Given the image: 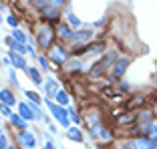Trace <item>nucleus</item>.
<instances>
[{
    "label": "nucleus",
    "instance_id": "nucleus-33",
    "mask_svg": "<svg viewBox=\"0 0 157 149\" xmlns=\"http://www.w3.org/2000/svg\"><path fill=\"white\" fill-rule=\"evenodd\" d=\"M0 113H2V115H4V117H8V119H10V115H12V107H8V105H4V103H0Z\"/></svg>",
    "mask_w": 157,
    "mask_h": 149
},
{
    "label": "nucleus",
    "instance_id": "nucleus-35",
    "mask_svg": "<svg viewBox=\"0 0 157 149\" xmlns=\"http://www.w3.org/2000/svg\"><path fill=\"white\" fill-rule=\"evenodd\" d=\"M119 91H123V93H129V91H131V85H129V83H123V81H119Z\"/></svg>",
    "mask_w": 157,
    "mask_h": 149
},
{
    "label": "nucleus",
    "instance_id": "nucleus-13",
    "mask_svg": "<svg viewBox=\"0 0 157 149\" xmlns=\"http://www.w3.org/2000/svg\"><path fill=\"white\" fill-rule=\"evenodd\" d=\"M8 59H10V65H12L14 71H26L28 63L22 55H18V52H14V51H8Z\"/></svg>",
    "mask_w": 157,
    "mask_h": 149
},
{
    "label": "nucleus",
    "instance_id": "nucleus-34",
    "mask_svg": "<svg viewBox=\"0 0 157 149\" xmlns=\"http://www.w3.org/2000/svg\"><path fill=\"white\" fill-rule=\"evenodd\" d=\"M8 137H6L4 135V133H0V149H6V147H8Z\"/></svg>",
    "mask_w": 157,
    "mask_h": 149
},
{
    "label": "nucleus",
    "instance_id": "nucleus-7",
    "mask_svg": "<svg viewBox=\"0 0 157 149\" xmlns=\"http://www.w3.org/2000/svg\"><path fill=\"white\" fill-rule=\"evenodd\" d=\"M38 14H40V20L44 24H48V26H59L63 22V10L55 8V6H48V8H44Z\"/></svg>",
    "mask_w": 157,
    "mask_h": 149
},
{
    "label": "nucleus",
    "instance_id": "nucleus-8",
    "mask_svg": "<svg viewBox=\"0 0 157 149\" xmlns=\"http://www.w3.org/2000/svg\"><path fill=\"white\" fill-rule=\"evenodd\" d=\"M16 143L20 145L22 149H34L36 147V137L30 133V131H18L16 133Z\"/></svg>",
    "mask_w": 157,
    "mask_h": 149
},
{
    "label": "nucleus",
    "instance_id": "nucleus-1",
    "mask_svg": "<svg viewBox=\"0 0 157 149\" xmlns=\"http://www.w3.org/2000/svg\"><path fill=\"white\" fill-rule=\"evenodd\" d=\"M119 56H121V55H119V51H117V48H109L105 55L99 56L97 61H95V63H93V65L87 69V79H89V81H99L101 77L109 74L111 67L115 65V61L119 59Z\"/></svg>",
    "mask_w": 157,
    "mask_h": 149
},
{
    "label": "nucleus",
    "instance_id": "nucleus-2",
    "mask_svg": "<svg viewBox=\"0 0 157 149\" xmlns=\"http://www.w3.org/2000/svg\"><path fill=\"white\" fill-rule=\"evenodd\" d=\"M34 44L46 55V52L56 44V30L52 26H48V24L38 26L36 30H34Z\"/></svg>",
    "mask_w": 157,
    "mask_h": 149
},
{
    "label": "nucleus",
    "instance_id": "nucleus-3",
    "mask_svg": "<svg viewBox=\"0 0 157 149\" xmlns=\"http://www.w3.org/2000/svg\"><path fill=\"white\" fill-rule=\"evenodd\" d=\"M46 59H48V63L56 65L59 69H65L67 63L71 61V56H69V47H67V44H63V42H56L55 47L46 52Z\"/></svg>",
    "mask_w": 157,
    "mask_h": 149
},
{
    "label": "nucleus",
    "instance_id": "nucleus-22",
    "mask_svg": "<svg viewBox=\"0 0 157 149\" xmlns=\"http://www.w3.org/2000/svg\"><path fill=\"white\" fill-rule=\"evenodd\" d=\"M10 36L16 42H20V44H28V34L24 32L22 28H12V30H10Z\"/></svg>",
    "mask_w": 157,
    "mask_h": 149
},
{
    "label": "nucleus",
    "instance_id": "nucleus-25",
    "mask_svg": "<svg viewBox=\"0 0 157 149\" xmlns=\"http://www.w3.org/2000/svg\"><path fill=\"white\" fill-rule=\"evenodd\" d=\"M24 97H26L28 103H33V105H38V107L42 105V97L36 93V91H24Z\"/></svg>",
    "mask_w": 157,
    "mask_h": 149
},
{
    "label": "nucleus",
    "instance_id": "nucleus-16",
    "mask_svg": "<svg viewBox=\"0 0 157 149\" xmlns=\"http://www.w3.org/2000/svg\"><path fill=\"white\" fill-rule=\"evenodd\" d=\"M0 103H4V105H8V107L18 105V101H16V95H14L12 89H0Z\"/></svg>",
    "mask_w": 157,
    "mask_h": 149
},
{
    "label": "nucleus",
    "instance_id": "nucleus-29",
    "mask_svg": "<svg viewBox=\"0 0 157 149\" xmlns=\"http://www.w3.org/2000/svg\"><path fill=\"white\" fill-rule=\"evenodd\" d=\"M8 81H10V85H12L14 89H18V87H20V83H18V77H16V71H14L12 67L8 69Z\"/></svg>",
    "mask_w": 157,
    "mask_h": 149
},
{
    "label": "nucleus",
    "instance_id": "nucleus-42",
    "mask_svg": "<svg viewBox=\"0 0 157 149\" xmlns=\"http://www.w3.org/2000/svg\"><path fill=\"white\" fill-rule=\"evenodd\" d=\"M0 133H2V129H0Z\"/></svg>",
    "mask_w": 157,
    "mask_h": 149
},
{
    "label": "nucleus",
    "instance_id": "nucleus-32",
    "mask_svg": "<svg viewBox=\"0 0 157 149\" xmlns=\"http://www.w3.org/2000/svg\"><path fill=\"white\" fill-rule=\"evenodd\" d=\"M51 6L63 10V8H67V6H69V0H51Z\"/></svg>",
    "mask_w": 157,
    "mask_h": 149
},
{
    "label": "nucleus",
    "instance_id": "nucleus-11",
    "mask_svg": "<svg viewBox=\"0 0 157 149\" xmlns=\"http://www.w3.org/2000/svg\"><path fill=\"white\" fill-rule=\"evenodd\" d=\"M73 34H75V30L67 22H60L59 26H56V38H59L63 44H71V42H73Z\"/></svg>",
    "mask_w": 157,
    "mask_h": 149
},
{
    "label": "nucleus",
    "instance_id": "nucleus-23",
    "mask_svg": "<svg viewBox=\"0 0 157 149\" xmlns=\"http://www.w3.org/2000/svg\"><path fill=\"white\" fill-rule=\"evenodd\" d=\"M137 141V149H157V141L149 139V137H139Z\"/></svg>",
    "mask_w": 157,
    "mask_h": 149
},
{
    "label": "nucleus",
    "instance_id": "nucleus-40",
    "mask_svg": "<svg viewBox=\"0 0 157 149\" xmlns=\"http://www.w3.org/2000/svg\"><path fill=\"white\" fill-rule=\"evenodd\" d=\"M2 22H4V18H2V14H0V26H2Z\"/></svg>",
    "mask_w": 157,
    "mask_h": 149
},
{
    "label": "nucleus",
    "instance_id": "nucleus-4",
    "mask_svg": "<svg viewBox=\"0 0 157 149\" xmlns=\"http://www.w3.org/2000/svg\"><path fill=\"white\" fill-rule=\"evenodd\" d=\"M42 103L46 105V109L51 111V115L56 119V123H59L60 127H65V129H69L73 123H71V119H69V109L67 107H60V105H56L52 99H42Z\"/></svg>",
    "mask_w": 157,
    "mask_h": 149
},
{
    "label": "nucleus",
    "instance_id": "nucleus-39",
    "mask_svg": "<svg viewBox=\"0 0 157 149\" xmlns=\"http://www.w3.org/2000/svg\"><path fill=\"white\" fill-rule=\"evenodd\" d=\"M6 149H16V145H8V147H6Z\"/></svg>",
    "mask_w": 157,
    "mask_h": 149
},
{
    "label": "nucleus",
    "instance_id": "nucleus-21",
    "mask_svg": "<svg viewBox=\"0 0 157 149\" xmlns=\"http://www.w3.org/2000/svg\"><path fill=\"white\" fill-rule=\"evenodd\" d=\"M65 16H67V24H69L73 30H78V28H81V24H83V22H81V18H78V16L73 12V10H67Z\"/></svg>",
    "mask_w": 157,
    "mask_h": 149
},
{
    "label": "nucleus",
    "instance_id": "nucleus-17",
    "mask_svg": "<svg viewBox=\"0 0 157 149\" xmlns=\"http://www.w3.org/2000/svg\"><path fill=\"white\" fill-rule=\"evenodd\" d=\"M65 69L69 71L71 74H81V73H85V61L83 59H71Z\"/></svg>",
    "mask_w": 157,
    "mask_h": 149
},
{
    "label": "nucleus",
    "instance_id": "nucleus-5",
    "mask_svg": "<svg viewBox=\"0 0 157 149\" xmlns=\"http://www.w3.org/2000/svg\"><path fill=\"white\" fill-rule=\"evenodd\" d=\"M18 115L22 117L24 121H36V119H44V111H42L38 105H33L28 101L18 103Z\"/></svg>",
    "mask_w": 157,
    "mask_h": 149
},
{
    "label": "nucleus",
    "instance_id": "nucleus-18",
    "mask_svg": "<svg viewBox=\"0 0 157 149\" xmlns=\"http://www.w3.org/2000/svg\"><path fill=\"white\" fill-rule=\"evenodd\" d=\"M67 137H69L71 141H75V143H83L85 141L83 131H81V127H77V125H71L69 129H67Z\"/></svg>",
    "mask_w": 157,
    "mask_h": 149
},
{
    "label": "nucleus",
    "instance_id": "nucleus-28",
    "mask_svg": "<svg viewBox=\"0 0 157 149\" xmlns=\"http://www.w3.org/2000/svg\"><path fill=\"white\" fill-rule=\"evenodd\" d=\"M6 24H8L10 28H18L20 16H18V14H8V16H6Z\"/></svg>",
    "mask_w": 157,
    "mask_h": 149
},
{
    "label": "nucleus",
    "instance_id": "nucleus-15",
    "mask_svg": "<svg viewBox=\"0 0 157 149\" xmlns=\"http://www.w3.org/2000/svg\"><path fill=\"white\" fill-rule=\"evenodd\" d=\"M109 51V44H107V40H91L89 42V55H105V52Z\"/></svg>",
    "mask_w": 157,
    "mask_h": 149
},
{
    "label": "nucleus",
    "instance_id": "nucleus-20",
    "mask_svg": "<svg viewBox=\"0 0 157 149\" xmlns=\"http://www.w3.org/2000/svg\"><path fill=\"white\" fill-rule=\"evenodd\" d=\"M52 101H55L56 105H60V107H69V101H71L69 91H65V89H59V93L55 95V99H52Z\"/></svg>",
    "mask_w": 157,
    "mask_h": 149
},
{
    "label": "nucleus",
    "instance_id": "nucleus-31",
    "mask_svg": "<svg viewBox=\"0 0 157 149\" xmlns=\"http://www.w3.org/2000/svg\"><path fill=\"white\" fill-rule=\"evenodd\" d=\"M119 147L121 149H137V141L135 139H125V141L119 143Z\"/></svg>",
    "mask_w": 157,
    "mask_h": 149
},
{
    "label": "nucleus",
    "instance_id": "nucleus-12",
    "mask_svg": "<svg viewBox=\"0 0 157 149\" xmlns=\"http://www.w3.org/2000/svg\"><path fill=\"white\" fill-rule=\"evenodd\" d=\"M59 89H60L59 81L52 79V77H46V81L42 83V91H44V97L42 99H55V95L59 93Z\"/></svg>",
    "mask_w": 157,
    "mask_h": 149
},
{
    "label": "nucleus",
    "instance_id": "nucleus-24",
    "mask_svg": "<svg viewBox=\"0 0 157 149\" xmlns=\"http://www.w3.org/2000/svg\"><path fill=\"white\" fill-rule=\"evenodd\" d=\"M28 4H30V8H33V10L42 12L44 8H48V6H51V0H28Z\"/></svg>",
    "mask_w": 157,
    "mask_h": 149
},
{
    "label": "nucleus",
    "instance_id": "nucleus-19",
    "mask_svg": "<svg viewBox=\"0 0 157 149\" xmlns=\"http://www.w3.org/2000/svg\"><path fill=\"white\" fill-rule=\"evenodd\" d=\"M8 121H10V127H12V129H16V133H18V131H26V121H24L18 113H12Z\"/></svg>",
    "mask_w": 157,
    "mask_h": 149
},
{
    "label": "nucleus",
    "instance_id": "nucleus-10",
    "mask_svg": "<svg viewBox=\"0 0 157 149\" xmlns=\"http://www.w3.org/2000/svg\"><path fill=\"white\" fill-rule=\"evenodd\" d=\"M93 36H95V32H93L91 28H78V30H75L71 44H89L93 40Z\"/></svg>",
    "mask_w": 157,
    "mask_h": 149
},
{
    "label": "nucleus",
    "instance_id": "nucleus-38",
    "mask_svg": "<svg viewBox=\"0 0 157 149\" xmlns=\"http://www.w3.org/2000/svg\"><path fill=\"white\" fill-rule=\"evenodd\" d=\"M46 127H48V131H51V133H56V127H55V125H51V123H48Z\"/></svg>",
    "mask_w": 157,
    "mask_h": 149
},
{
    "label": "nucleus",
    "instance_id": "nucleus-41",
    "mask_svg": "<svg viewBox=\"0 0 157 149\" xmlns=\"http://www.w3.org/2000/svg\"><path fill=\"white\" fill-rule=\"evenodd\" d=\"M16 2H28V0H16Z\"/></svg>",
    "mask_w": 157,
    "mask_h": 149
},
{
    "label": "nucleus",
    "instance_id": "nucleus-36",
    "mask_svg": "<svg viewBox=\"0 0 157 149\" xmlns=\"http://www.w3.org/2000/svg\"><path fill=\"white\" fill-rule=\"evenodd\" d=\"M4 44H6V47H8V48H10V47H12V44H14V38L10 36V34H8V36L4 38Z\"/></svg>",
    "mask_w": 157,
    "mask_h": 149
},
{
    "label": "nucleus",
    "instance_id": "nucleus-26",
    "mask_svg": "<svg viewBox=\"0 0 157 149\" xmlns=\"http://www.w3.org/2000/svg\"><path fill=\"white\" fill-rule=\"evenodd\" d=\"M36 63H38V69H40V73H42V71H48V69H51V63H48V59H46L44 52L36 55Z\"/></svg>",
    "mask_w": 157,
    "mask_h": 149
},
{
    "label": "nucleus",
    "instance_id": "nucleus-27",
    "mask_svg": "<svg viewBox=\"0 0 157 149\" xmlns=\"http://www.w3.org/2000/svg\"><path fill=\"white\" fill-rule=\"evenodd\" d=\"M67 109H69V119H71V123H75V125L78 127L81 123H83V117L77 113V109H73V107H67Z\"/></svg>",
    "mask_w": 157,
    "mask_h": 149
},
{
    "label": "nucleus",
    "instance_id": "nucleus-9",
    "mask_svg": "<svg viewBox=\"0 0 157 149\" xmlns=\"http://www.w3.org/2000/svg\"><path fill=\"white\" fill-rule=\"evenodd\" d=\"M115 123H117V127H133V125H137V111H121V115H117Z\"/></svg>",
    "mask_w": 157,
    "mask_h": 149
},
{
    "label": "nucleus",
    "instance_id": "nucleus-37",
    "mask_svg": "<svg viewBox=\"0 0 157 149\" xmlns=\"http://www.w3.org/2000/svg\"><path fill=\"white\" fill-rule=\"evenodd\" d=\"M2 65H4V67H8V69L12 67V65H10V59H8V56H4V59H2Z\"/></svg>",
    "mask_w": 157,
    "mask_h": 149
},
{
    "label": "nucleus",
    "instance_id": "nucleus-30",
    "mask_svg": "<svg viewBox=\"0 0 157 149\" xmlns=\"http://www.w3.org/2000/svg\"><path fill=\"white\" fill-rule=\"evenodd\" d=\"M99 139H103V141H111V139H113V131L109 129V127H103L101 133H99Z\"/></svg>",
    "mask_w": 157,
    "mask_h": 149
},
{
    "label": "nucleus",
    "instance_id": "nucleus-6",
    "mask_svg": "<svg viewBox=\"0 0 157 149\" xmlns=\"http://www.w3.org/2000/svg\"><path fill=\"white\" fill-rule=\"evenodd\" d=\"M131 65V56H119L115 61V65L111 67V71H109V81L111 83H119V81H123L125 73H127V69H129Z\"/></svg>",
    "mask_w": 157,
    "mask_h": 149
},
{
    "label": "nucleus",
    "instance_id": "nucleus-14",
    "mask_svg": "<svg viewBox=\"0 0 157 149\" xmlns=\"http://www.w3.org/2000/svg\"><path fill=\"white\" fill-rule=\"evenodd\" d=\"M26 77L30 81H33V85H36V87H42V83H44V79H42V73H40V69L38 67H33V65H28L26 67Z\"/></svg>",
    "mask_w": 157,
    "mask_h": 149
}]
</instances>
